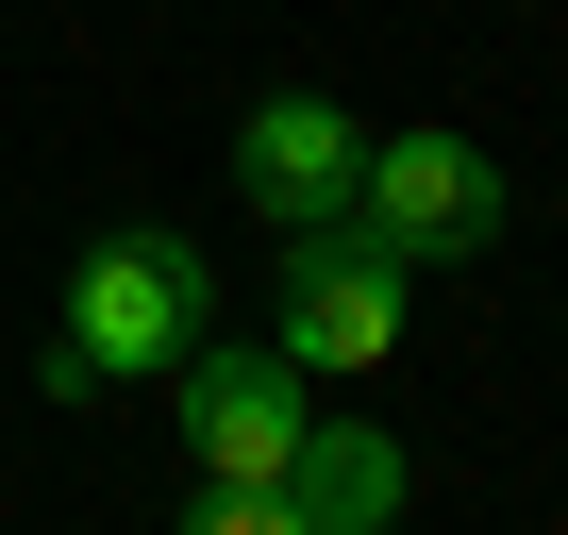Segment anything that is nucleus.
<instances>
[{"label": "nucleus", "instance_id": "nucleus-2", "mask_svg": "<svg viewBox=\"0 0 568 535\" xmlns=\"http://www.w3.org/2000/svg\"><path fill=\"white\" fill-rule=\"evenodd\" d=\"M284 234H302V251H284V369H368L385 335H402V285H418V268L335 201V218H284Z\"/></svg>", "mask_w": 568, "mask_h": 535}, {"label": "nucleus", "instance_id": "nucleus-5", "mask_svg": "<svg viewBox=\"0 0 568 535\" xmlns=\"http://www.w3.org/2000/svg\"><path fill=\"white\" fill-rule=\"evenodd\" d=\"M234 168H251V201H267V218H335V201H352V168H368V134H352L335 101H267Z\"/></svg>", "mask_w": 568, "mask_h": 535}, {"label": "nucleus", "instance_id": "nucleus-6", "mask_svg": "<svg viewBox=\"0 0 568 535\" xmlns=\"http://www.w3.org/2000/svg\"><path fill=\"white\" fill-rule=\"evenodd\" d=\"M402 502V452L352 435V418H302V452H284V535H368Z\"/></svg>", "mask_w": 568, "mask_h": 535}, {"label": "nucleus", "instance_id": "nucleus-1", "mask_svg": "<svg viewBox=\"0 0 568 535\" xmlns=\"http://www.w3.org/2000/svg\"><path fill=\"white\" fill-rule=\"evenodd\" d=\"M184 352H201V251L101 234L84 285H68V335H51V385H118V369H184Z\"/></svg>", "mask_w": 568, "mask_h": 535}, {"label": "nucleus", "instance_id": "nucleus-3", "mask_svg": "<svg viewBox=\"0 0 568 535\" xmlns=\"http://www.w3.org/2000/svg\"><path fill=\"white\" fill-rule=\"evenodd\" d=\"M352 184H368V234H385L402 268L485 251V218H501V184H485V151H468V134H385Z\"/></svg>", "mask_w": 568, "mask_h": 535}, {"label": "nucleus", "instance_id": "nucleus-4", "mask_svg": "<svg viewBox=\"0 0 568 535\" xmlns=\"http://www.w3.org/2000/svg\"><path fill=\"white\" fill-rule=\"evenodd\" d=\"M184 435H201V468H284L302 452V369L284 352H184Z\"/></svg>", "mask_w": 568, "mask_h": 535}]
</instances>
